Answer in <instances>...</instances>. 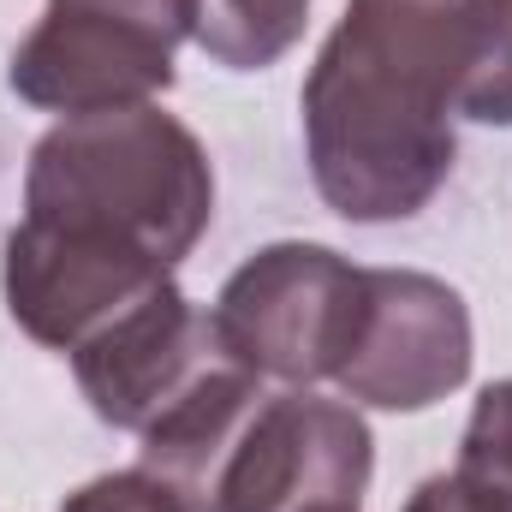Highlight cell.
<instances>
[{"mask_svg": "<svg viewBox=\"0 0 512 512\" xmlns=\"http://www.w3.org/2000/svg\"><path fill=\"white\" fill-rule=\"evenodd\" d=\"M483 0H346L304 78V155L346 221H411L459 155V84Z\"/></svg>", "mask_w": 512, "mask_h": 512, "instance_id": "1", "label": "cell"}, {"mask_svg": "<svg viewBox=\"0 0 512 512\" xmlns=\"http://www.w3.org/2000/svg\"><path fill=\"white\" fill-rule=\"evenodd\" d=\"M143 471L185 512H364L376 441L358 405L233 364L143 435Z\"/></svg>", "mask_w": 512, "mask_h": 512, "instance_id": "2", "label": "cell"}, {"mask_svg": "<svg viewBox=\"0 0 512 512\" xmlns=\"http://www.w3.org/2000/svg\"><path fill=\"white\" fill-rule=\"evenodd\" d=\"M24 221L179 268L215 221L209 149L155 102L72 114L30 149Z\"/></svg>", "mask_w": 512, "mask_h": 512, "instance_id": "3", "label": "cell"}, {"mask_svg": "<svg viewBox=\"0 0 512 512\" xmlns=\"http://www.w3.org/2000/svg\"><path fill=\"white\" fill-rule=\"evenodd\" d=\"M370 304V268L346 262L328 245H262L215 298V334L227 352L286 387L334 382L358 346Z\"/></svg>", "mask_w": 512, "mask_h": 512, "instance_id": "4", "label": "cell"}, {"mask_svg": "<svg viewBox=\"0 0 512 512\" xmlns=\"http://www.w3.org/2000/svg\"><path fill=\"white\" fill-rule=\"evenodd\" d=\"M197 0H48L12 54L18 102L42 114H108L173 90V54Z\"/></svg>", "mask_w": 512, "mask_h": 512, "instance_id": "5", "label": "cell"}, {"mask_svg": "<svg viewBox=\"0 0 512 512\" xmlns=\"http://www.w3.org/2000/svg\"><path fill=\"white\" fill-rule=\"evenodd\" d=\"M233 364L239 358L215 334V316L197 310L173 280L131 316H120L108 334H96L84 352H72V376L90 411L131 435H149L161 417H173L191 393H203Z\"/></svg>", "mask_w": 512, "mask_h": 512, "instance_id": "6", "label": "cell"}, {"mask_svg": "<svg viewBox=\"0 0 512 512\" xmlns=\"http://www.w3.org/2000/svg\"><path fill=\"white\" fill-rule=\"evenodd\" d=\"M471 376V310L465 298L417 268H370V304L346 370L334 376L352 405L423 411Z\"/></svg>", "mask_w": 512, "mask_h": 512, "instance_id": "7", "label": "cell"}, {"mask_svg": "<svg viewBox=\"0 0 512 512\" xmlns=\"http://www.w3.org/2000/svg\"><path fill=\"white\" fill-rule=\"evenodd\" d=\"M173 280V268L149 262V256L114 251V245H90L36 221H18L6 233L0 256V292L12 322L48 346V352H84L96 334H108L120 316H131L143 298H155Z\"/></svg>", "mask_w": 512, "mask_h": 512, "instance_id": "8", "label": "cell"}, {"mask_svg": "<svg viewBox=\"0 0 512 512\" xmlns=\"http://www.w3.org/2000/svg\"><path fill=\"white\" fill-rule=\"evenodd\" d=\"M399 512H512V382L477 393L459 465L423 477Z\"/></svg>", "mask_w": 512, "mask_h": 512, "instance_id": "9", "label": "cell"}, {"mask_svg": "<svg viewBox=\"0 0 512 512\" xmlns=\"http://www.w3.org/2000/svg\"><path fill=\"white\" fill-rule=\"evenodd\" d=\"M310 0H197L191 6V42L227 66V72H262L304 36Z\"/></svg>", "mask_w": 512, "mask_h": 512, "instance_id": "10", "label": "cell"}, {"mask_svg": "<svg viewBox=\"0 0 512 512\" xmlns=\"http://www.w3.org/2000/svg\"><path fill=\"white\" fill-rule=\"evenodd\" d=\"M459 120L512 126V0H483L471 66L459 84Z\"/></svg>", "mask_w": 512, "mask_h": 512, "instance_id": "11", "label": "cell"}, {"mask_svg": "<svg viewBox=\"0 0 512 512\" xmlns=\"http://www.w3.org/2000/svg\"><path fill=\"white\" fill-rule=\"evenodd\" d=\"M60 512H185L179 495L155 477V471H108V477H90L84 489H72Z\"/></svg>", "mask_w": 512, "mask_h": 512, "instance_id": "12", "label": "cell"}]
</instances>
